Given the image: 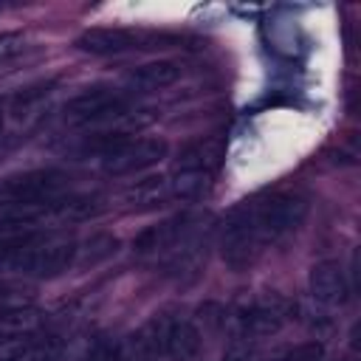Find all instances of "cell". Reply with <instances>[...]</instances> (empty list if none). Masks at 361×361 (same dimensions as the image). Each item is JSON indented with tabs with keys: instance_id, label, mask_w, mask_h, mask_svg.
I'll use <instances>...</instances> for the list:
<instances>
[{
	"instance_id": "cell-21",
	"label": "cell",
	"mask_w": 361,
	"mask_h": 361,
	"mask_svg": "<svg viewBox=\"0 0 361 361\" xmlns=\"http://www.w3.org/2000/svg\"><path fill=\"white\" fill-rule=\"evenodd\" d=\"M324 358V344L322 341H302L293 350L282 355V361H322Z\"/></svg>"
},
{
	"instance_id": "cell-1",
	"label": "cell",
	"mask_w": 361,
	"mask_h": 361,
	"mask_svg": "<svg viewBox=\"0 0 361 361\" xmlns=\"http://www.w3.org/2000/svg\"><path fill=\"white\" fill-rule=\"evenodd\" d=\"M307 212L310 200L302 192H274L268 197L240 203L220 231V254L226 265L234 271L248 268L268 245L296 231Z\"/></svg>"
},
{
	"instance_id": "cell-11",
	"label": "cell",
	"mask_w": 361,
	"mask_h": 361,
	"mask_svg": "<svg viewBox=\"0 0 361 361\" xmlns=\"http://www.w3.org/2000/svg\"><path fill=\"white\" fill-rule=\"evenodd\" d=\"M178 79H180V65L175 59H155V62L133 68L124 76V85L130 93H158V90L172 87Z\"/></svg>"
},
{
	"instance_id": "cell-15",
	"label": "cell",
	"mask_w": 361,
	"mask_h": 361,
	"mask_svg": "<svg viewBox=\"0 0 361 361\" xmlns=\"http://www.w3.org/2000/svg\"><path fill=\"white\" fill-rule=\"evenodd\" d=\"M118 248V240L113 234H93L82 243V248H76V262L82 265H96L107 257H113Z\"/></svg>"
},
{
	"instance_id": "cell-10",
	"label": "cell",
	"mask_w": 361,
	"mask_h": 361,
	"mask_svg": "<svg viewBox=\"0 0 361 361\" xmlns=\"http://www.w3.org/2000/svg\"><path fill=\"white\" fill-rule=\"evenodd\" d=\"M307 288H310V296L324 305V307H341L350 296V282H347V274L344 268L336 262V259H322L310 268V276H307Z\"/></svg>"
},
{
	"instance_id": "cell-2",
	"label": "cell",
	"mask_w": 361,
	"mask_h": 361,
	"mask_svg": "<svg viewBox=\"0 0 361 361\" xmlns=\"http://www.w3.org/2000/svg\"><path fill=\"white\" fill-rule=\"evenodd\" d=\"M223 158H226V138L223 135H203V138L189 141L178 152L172 172L166 175L169 195L180 197V200L200 197L206 192V186L212 183V178L217 175Z\"/></svg>"
},
{
	"instance_id": "cell-19",
	"label": "cell",
	"mask_w": 361,
	"mask_h": 361,
	"mask_svg": "<svg viewBox=\"0 0 361 361\" xmlns=\"http://www.w3.org/2000/svg\"><path fill=\"white\" fill-rule=\"evenodd\" d=\"M25 48V37L20 31H0V65H8L17 59Z\"/></svg>"
},
{
	"instance_id": "cell-16",
	"label": "cell",
	"mask_w": 361,
	"mask_h": 361,
	"mask_svg": "<svg viewBox=\"0 0 361 361\" xmlns=\"http://www.w3.org/2000/svg\"><path fill=\"white\" fill-rule=\"evenodd\" d=\"M48 93H51V82H39V85H31V87L20 90V93L11 99V113H14V118L31 116V113L48 99Z\"/></svg>"
},
{
	"instance_id": "cell-6",
	"label": "cell",
	"mask_w": 361,
	"mask_h": 361,
	"mask_svg": "<svg viewBox=\"0 0 361 361\" xmlns=\"http://www.w3.org/2000/svg\"><path fill=\"white\" fill-rule=\"evenodd\" d=\"M130 102L121 90L107 87V85H96L82 90L79 96H73L65 104V121L73 127H90V124H102L110 118H121L127 113Z\"/></svg>"
},
{
	"instance_id": "cell-3",
	"label": "cell",
	"mask_w": 361,
	"mask_h": 361,
	"mask_svg": "<svg viewBox=\"0 0 361 361\" xmlns=\"http://www.w3.org/2000/svg\"><path fill=\"white\" fill-rule=\"evenodd\" d=\"M76 262V243L65 240V237H42L39 231L34 237H28L14 257L8 259L6 268L17 271V274H28V276H59L65 274L71 265Z\"/></svg>"
},
{
	"instance_id": "cell-17",
	"label": "cell",
	"mask_w": 361,
	"mask_h": 361,
	"mask_svg": "<svg viewBox=\"0 0 361 361\" xmlns=\"http://www.w3.org/2000/svg\"><path fill=\"white\" fill-rule=\"evenodd\" d=\"M25 361H62V338L59 336H45L37 344H31Z\"/></svg>"
},
{
	"instance_id": "cell-20",
	"label": "cell",
	"mask_w": 361,
	"mask_h": 361,
	"mask_svg": "<svg viewBox=\"0 0 361 361\" xmlns=\"http://www.w3.org/2000/svg\"><path fill=\"white\" fill-rule=\"evenodd\" d=\"M85 361H121V341L113 338H96L87 350Z\"/></svg>"
},
{
	"instance_id": "cell-22",
	"label": "cell",
	"mask_w": 361,
	"mask_h": 361,
	"mask_svg": "<svg viewBox=\"0 0 361 361\" xmlns=\"http://www.w3.org/2000/svg\"><path fill=\"white\" fill-rule=\"evenodd\" d=\"M28 350H31V338L28 336L11 338V341H0V361H25Z\"/></svg>"
},
{
	"instance_id": "cell-24",
	"label": "cell",
	"mask_w": 361,
	"mask_h": 361,
	"mask_svg": "<svg viewBox=\"0 0 361 361\" xmlns=\"http://www.w3.org/2000/svg\"><path fill=\"white\" fill-rule=\"evenodd\" d=\"M3 121L6 118H3V102H0V135H3Z\"/></svg>"
},
{
	"instance_id": "cell-13",
	"label": "cell",
	"mask_w": 361,
	"mask_h": 361,
	"mask_svg": "<svg viewBox=\"0 0 361 361\" xmlns=\"http://www.w3.org/2000/svg\"><path fill=\"white\" fill-rule=\"evenodd\" d=\"M166 197H172L166 175H147L124 189V203L130 209H152V206H161Z\"/></svg>"
},
{
	"instance_id": "cell-12",
	"label": "cell",
	"mask_w": 361,
	"mask_h": 361,
	"mask_svg": "<svg viewBox=\"0 0 361 361\" xmlns=\"http://www.w3.org/2000/svg\"><path fill=\"white\" fill-rule=\"evenodd\" d=\"M107 209L102 192L62 195L54 200V223H87Z\"/></svg>"
},
{
	"instance_id": "cell-4",
	"label": "cell",
	"mask_w": 361,
	"mask_h": 361,
	"mask_svg": "<svg viewBox=\"0 0 361 361\" xmlns=\"http://www.w3.org/2000/svg\"><path fill=\"white\" fill-rule=\"evenodd\" d=\"M71 175L62 169H28L0 180V206L3 203H48L68 192Z\"/></svg>"
},
{
	"instance_id": "cell-18",
	"label": "cell",
	"mask_w": 361,
	"mask_h": 361,
	"mask_svg": "<svg viewBox=\"0 0 361 361\" xmlns=\"http://www.w3.org/2000/svg\"><path fill=\"white\" fill-rule=\"evenodd\" d=\"M254 344H257V338H251V336L234 330L231 341H228L226 350H223V361H251V358H254Z\"/></svg>"
},
{
	"instance_id": "cell-23",
	"label": "cell",
	"mask_w": 361,
	"mask_h": 361,
	"mask_svg": "<svg viewBox=\"0 0 361 361\" xmlns=\"http://www.w3.org/2000/svg\"><path fill=\"white\" fill-rule=\"evenodd\" d=\"M6 296H8V285H3V282H0V302H3Z\"/></svg>"
},
{
	"instance_id": "cell-8",
	"label": "cell",
	"mask_w": 361,
	"mask_h": 361,
	"mask_svg": "<svg viewBox=\"0 0 361 361\" xmlns=\"http://www.w3.org/2000/svg\"><path fill=\"white\" fill-rule=\"evenodd\" d=\"M293 313V305L279 296V293H265L259 299H251L245 302L237 313H234V324H237V333H245L251 338H262V336H274L279 333L288 319Z\"/></svg>"
},
{
	"instance_id": "cell-14",
	"label": "cell",
	"mask_w": 361,
	"mask_h": 361,
	"mask_svg": "<svg viewBox=\"0 0 361 361\" xmlns=\"http://www.w3.org/2000/svg\"><path fill=\"white\" fill-rule=\"evenodd\" d=\"M39 324V313L34 307H8L0 310V341H11L34 333Z\"/></svg>"
},
{
	"instance_id": "cell-7",
	"label": "cell",
	"mask_w": 361,
	"mask_h": 361,
	"mask_svg": "<svg viewBox=\"0 0 361 361\" xmlns=\"http://www.w3.org/2000/svg\"><path fill=\"white\" fill-rule=\"evenodd\" d=\"M206 214L200 212H180L169 220H161L155 226H147L144 231L135 234L133 240V251L135 254H158V251H169V248H180L192 240L200 237Z\"/></svg>"
},
{
	"instance_id": "cell-9",
	"label": "cell",
	"mask_w": 361,
	"mask_h": 361,
	"mask_svg": "<svg viewBox=\"0 0 361 361\" xmlns=\"http://www.w3.org/2000/svg\"><path fill=\"white\" fill-rule=\"evenodd\" d=\"M169 152V144L164 138L147 135V138H130L124 147H118L116 152H110L107 158H102V169L107 175H135L144 172L155 164H161Z\"/></svg>"
},
{
	"instance_id": "cell-5",
	"label": "cell",
	"mask_w": 361,
	"mask_h": 361,
	"mask_svg": "<svg viewBox=\"0 0 361 361\" xmlns=\"http://www.w3.org/2000/svg\"><path fill=\"white\" fill-rule=\"evenodd\" d=\"M175 37L166 34H152V31H135V28H87L76 37V48L93 56H110V54H124L135 48H166L172 45Z\"/></svg>"
}]
</instances>
